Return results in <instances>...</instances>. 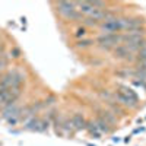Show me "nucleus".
Instances as JSON below:
<instances>
[{
  "instance_id": "f257e3e1",
  "label": "nucleus",
  "mask_w": 146,
  "mask_h": 146,
  "mask_svg": "<svg viewBox=\"0 0 146 146\" xmlns=\"http://www.w3.org/2000/svg\"><path fill=\"white\" fill-rule=\"evenodd\" d=\"M57 9H58V12H60V13H62L66 19L73 21V19H79V18H80V13H79L78 9H76V3L60 2V3L57 5Z\"/></svg>"
},
{
  "instance_id": "f03ea898",
  "label": "nucleus",
  "mask_w": 146,
  "mask_h": 146,
  "mask_svg": "<svg viewBox=\"0 0 146 146\" xmlns=\"http://www.w3.org/2000/svg\"><path fill=\"white\" fill-rule=\"evenodd\" d=\"M98 42L102 48H111L115 44L121 42V35H118V34H102L101 36H98Z\"/></svg>"
},
{
  "instance_id": "7ed1b4c3",
  "label": "nucleus",
  "mask_w": 146,
  "mask_h": 146,
  "mask_svg": "<svg viewBox=\"0 0 146 146\" xmlns=\"http://www.w3.org/2000/svg\"><path fill=\"white\" fill-rule=\"evenodd\" d=\"M114 98H115L120 104H123V105H126V107H130V108L137 107V101H139V100H135V98H130V96L121 94V92H118V91L114 94Z\"/></svg>"
},
{
  "instance_id": "20e7f679",
  "label": "nucleus",
  "mask_w": 146,
  "mask_h": 146,
  "mask_svg": "<svg viewBox=\"0 0 146 146\" xmlns=\"http://www.w3.org/2000/svg\"><path fill=\"white\" fill-rule=\"evenodd\" d=\"M9 104H15V100L7 89H0V107H7Z\"/></svg>"
},
{
  "instance_id": "39448f33",
  "label": "nucleus",
  "mask_w": 146,
  "mask_h": 146,
  "mask_svg": "<svg viewBox=\"0 0 146 146\" xmlns=\"http://www.w3.org/2000/svg\"><path fill=\"white\" fill-rule=\"evenodd\" d=\"M72 123H73L75 130H85V129H86V123H88V121L83 118V115L75 114V115H73V118H72Z\"/></svg>"
},
{
  "instance_id": "423d86ee",
  "label": "nucleus",
  "mask_w": 146,
  "mask_h": 146,
  "mask_svg": "<svg viewBox=\"0 0 146 146\" xmlns=\"http://www.w3.org/2000/svg\"><path fill=\"white\" fill-rule=\"evenodd\" d=\"M114 53H115V57H118V58H129V60H131V53L127 50L124 45L115 47L114 48Z\"/></svg>"
},
{
  "instance_id": "0eeeda50",
  "label": "nucleus",
  "mask_w": 146,
  "mask_h": 146,
  "mask_svg": "<svg viewBox=\"0 0 146 146\" xmlns=\"http://www.w3.org/2000/svg\"><path fill=\"white\" fill-rule=\"evenodd\" d=\"M95 124H96V129H98V131L101 133V135H102V133H108L110 131V124L107 123V121H104L102 118H96V121H95Z\"/></svg>"
},
{
  "instance_id": "6e6552de",
  "label": "nucleus",
  "mask_w": 146,
  "mask_h": 146,
  "mask_svg": "<svg viewBox=\"0 0 146 146\" xmlns=\"http://www.w3.org/2000/svg\"><path fill=\"white\" fill-rule=\"evenodd\" d=\"M100 118H102L104 121H107L108 124H114V123H115L114 114L110 113V111H101V113H100Z\"/></svg>"
},
{
  "instance_id": "1a4fd4ad",
  "label": "nucleus",
  "mask_w": 146,
  "mask_h": 146,
  "mask_svg": "<svg viewBox=\"0 0 146 146\" xmlns=\"http://www.w3.org/2000/svg\"><path fill=\"white\" fill-rule=\"evenodd\" d=\"M86 130L91 133L92 136H95V137H100V135H101V133L98 131V129H96L95 121H89V123H86Z\"/></svg>"
},
{
  "instance_id": "9d476101",
  "label": "nucleus",
  "mask_w": 146,
  "mask_h": 146,
  "mask_svg": "<svg viewBox=\"0 0 146 146\" xmlns=\"http://www.w3.org/2000/svg\"><path fill=\"white\" fill-rule=\"evenodd\" d=\"M118 92H121V94H124V95H127V96H130V98H135V100H137V96H136V94L133 92L130 88H127V86H120V91Z\"/></svg>"
},
{
  "instance_id": "9b49d317",
  "label": "nucleus",
  "mask_w": 146,
  "mask_h": 146,
  "mask_svg": "<svg viewBox=\"0 0 146 146\" xmlns=\"http://www.w3.org/2000/svg\"><path fill=\"white\" fill-rule=\"evenodd\" d=\"M92 44H94V40H80V41H78V47H80V48L91 47Z\"/></svg>"
},
{
  "instance_id": "f8f14e48",
  "label": "nucleus",
  "mask_w": 146,
  "mask_h": 146,
  "mask_svg": "<svg viewBox=\"0 0 146 146\" xmlns=\"http://www.w3.org/2000/svg\"><path fill=\"white\" fill-rule=\"evenodd\" d=\"M137 58L140 60V62H146V48H142L140 51H137Z\"/></svg>"
},
{
  "instance_id": "ddd939ff",
  "label": "nucleus",
  "mask_w": 146,
  "mask_h": 146,
  "mask_svg": "<svg viewBox=\"0 0 146 146\" xmlns=\"http://www.w3.org/2000/svg\"><path fill=\"white\" fill-rule=\"evenodd\" d=\"M85 35H86V29H85V28H78L76 29V36H78V38H79V36H85Z\"/></svg>"
},
{
  "instance_id": "4468645a",
  "label": "nucleus",
  "mask_w": 146,
  "mask_h": 146,
  "mask_svg": "<svg viewBox=\"0 0 146 146\" xmlns=\"http://www.w3.org/2000/svg\"><path fill=\"white\" fill-rule=\"evenodd\" d=\"M85 23H86V25H96V22H95L94 19H91V18H86V21H85Z\"/></svg>"
},
{
  "instance_id": "2eb2a0df",
  "label": "nucleus",
  "mask_w": 146,
  "mask_h": 146,
  "mask_svg": "<svg viewBox=\"0 0 146 146\" xmlns=\"http://www.w3.org/2000/svg\"><path fill=\"white\" fill-rule=\"evenodd\" d=\"M5 66H6V58L5 57H0V70H2Z\"/></svg>"
},
{
  "instance_id": "dca6fc26",
  "label": "nucleus",
  "mask_w": 146,
  "mask_h": 146,
  "mask_svg": "<svg viewBox=\"0 0 146 146\" xmlns=\"http://www.w3.org/2000/svg\"><path fill=\"white\" fill-rule=\"evenodd\" d=\"M10 54H13V57H19V50L18 48H13V50L10 51Z\"/></svg>"
},
{
  "instance_id": "f3484780",
  "label": "nucleus",
  "mask_w": 146,
  "mask_h": 146,
  "mask_svg": "<svg viewBox=\"0 0 146 146\" xmlns=\"http://www.w3.org/2000/svg\"><path fill=\"white\" fill-rule=\"evenodd\" d=\"M139 69H142V70L146 72V62H140V67Z\"/></svg>"
}]
</instances>
